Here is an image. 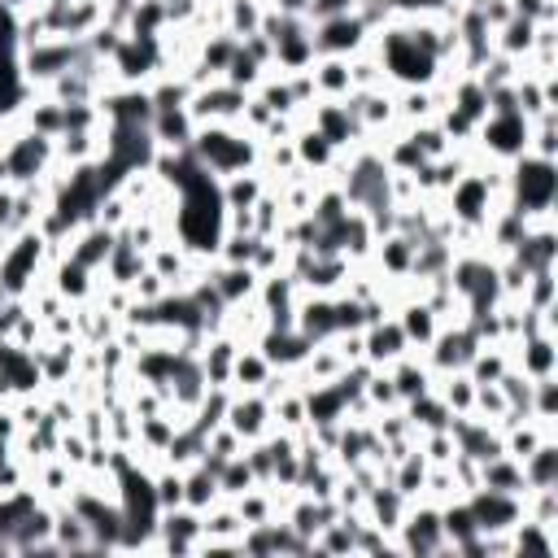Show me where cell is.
<instances>
[{
	"label": "cell",
	"mask_w": 558,
	"mask_h": 558,
	"mask_svg": "<svg viewBox=\"0 0 558 558\" xmlns=\"http://www.w3.org/2000/svg\"><path fill=\"white\" fill-rule=\"evenodd\" d=\"M187 153H192L214 179H227V174H240V170H257L262 140L248 135L240 122H205V126H196Z\"/></svg>",
	"instance_id": "1"
},
{
	"label": "cell",
	"mask_w": 558,
	"mask_h": 558,
	"mask_svg": "<svg viewBox=\"0 0 558 558\" xmlns=\"http://www.w3.org/2000/svg\"><path fill=\"white\" fill-rule=\"evenodd\" d=\"M558 161H541L532 153L514 157L506 166V205L527 214V218H545L554 214V196H558Z\"/></svg>",
	"instance_id": "2"
},
{
	"label": "cell",
	"mask_w": 558,
	"mask_h": 558,
	"mask_svg": "<svg viewBox=\"0 0 558 558\" xmlns=\"http://www.w3.org/2000/svg\"><path fill=\"white\" fill-rule=\"evenodd\" d=\"M44 275H48V240H44V231L39 227L17 231L9 240V248H4V257H0V288H4V296L26 301L31 288L44 283Z\"/></svg>",
	"instance_id": "3"
},
{
	"label": "cell",
	"mask_w": 558,
	"mask_h": 558,
	"mask_svg": "<svg viewBox=\"0 0 558 558\" xmlns=\"http://www.w3.org/2000/svg\"><path fill=\"white\" fill-rule=\"evenodd\" d=\"M17 52V74L31 92H44L52 78H61L70 65H78V57L87 52L83 39H65V35H48V39H35L26 48H13Z\"/></svg>",
	"instance_id": "4"
},
{
	"label": "cell",
	"mask_w": 558,
	"mask_h": 558,
	"mask_svg": "<svg viewBox=\"0 0 558 558\" xmlns=\"http://www.w3.org/2000/svg\"><path fill=\"white\" fill-rule=\"evenodd\" d=\"M0 166H4V183H13V187L44 183L57 166V144L48 135H35V131L17 126L9 135V144L0 148Z\"/></svg>",
	"instance_id": "5"
},
{
	"label": "cell",
	"mask_w": 558,
	"mask_h": 558,
	"mask_svg": "<svg viewBox=\"0 0 558 558\" xmlns=\"http://www.w3.org/2000/svg\"><path fill=\"white\" fill-rule=\"evenodd\" d=\"M392 545L397 554H423V558H436V554H449L445 545V532H440V506L427 501V497H414L392 532Z\"/></svg>",
	"instance_id": "6"
},
{
	"label": "cell",
	"mask_w": 558,
	"mask_h": 558,
	"mask_svg": "<svg viewBox=\"0 0 558 558\" xmlns=\"http://www.w3.org/2000/svg\"><path fill=\"white\" fill-rule=\"evenodd\" d=\"M371 26L357 13H340V17H323L310 22V39H314V57H353L371 44Z\"/></svg>",
	"instance_id": "7"
},
{
	"label": "cell",
	"mask_w": 558,
	"mask_h": 558,
	"mask_svg": "<svg viewBox=\"0 0 558 558\" xmlns=\"http://www.w3.org/2000/svg\"><path fill=\"white\" fill-rule=\"evenodd\" d=\"M305 113V122L336 148V153H344V148H353V144H362L366 140V131H362V122L349 113V105L344 100H314L310 109H301Z\"/></svg>",
	"instance_id": "8"
},
{
	"label": "cell",
	"mask_w": 558,
	"mask_h": 558,
	"mask_svg": "<svg viewBox=\"0 0 558 558\" xmlns=\"http://www.w3.org/2000/svg\"><path fill=\"white\" fill-rule=\"evenodd\" d=\"M153 536H157V554H201V510L192 506L157 510Z\"/></svg>",
	"instance_id": "9"
},
{
	"label": "cell",
	"mask_w": 558,
	"mask_h": 558,
	"mask_svg": "<svg viewBox=\"0 0 558 558\" xmlns=\"http://www.w3.org/2000/svg\"><path fill=\"white\" fill-rule=\"evenodd\" d=\"M462 497H466L471 519H475L480 532H510L523 519V497H514V493H497V488L480 484V488H471Z\"/></svg>",
	"instance_id": "10"
},
{
	"label": "cell",
	"mask_w": 558,
	"mask_h": 558,
	"mask_svg": "<svg viewBox=\"0 0 558 558\" xmlns=\"http://www.w3.org/2000/svg\"><path fill=\"white\" fill-rule=\"evenodd\" d=\"M222 423H227L244 445H248V440H262V436L275 427V418H270V401H266L262 392H231Z\"/></svg>",
	"instance_id": "11"
},
{
	"label": "cell",
	"mask_w": 558,
	"mask_h": 558,
	"mask_svg": "<svg viewBox=\"0 0 558 558\" xmlns=\"http://www.w3.org/2000/svg\"><path fill=\"white\" fill-rule=\"evenodd\" d=\"M405 353H414V349H410V340H405V331H401V323L392 314H384V318L362 327V357L371 366H392Z\"/></svg>",
	"instance_id": "12"
},
{
	"label": "cell",
	"mask_w": 558,
	"mask_h": 558,
	"mask_svg": "<svg viewBox=\"0 0 558 558\" xmlns=\"http://www.w3.org/2000/svg\"><path fill=\"white\" fill-rule=\"evenodd\" d=\"M510 366L523 371L527 379L558 375V340H554V331H532V336L510 340Z\"/></svg>",
	"instance_id": "13"
},
{
	"label": "cell",
	"mask_w": 558,
	"mask_h": 558,
	"mask_svg": "<svg viewBox=\"0 0 558 558\" xmlns=\"http://www.w3.org/2000/svg\"><path fill=\"white\" fill-rule=\"evenodd\" d=\"M96 275H100V270H87V266H78L74 257H57V262L48 266V288H52L65 305H83V301L96 296Z\"/></svg>",
	"instance_id": "14"
},
{
	"label": "cell",
	"mask_w": 558,
	"mask_h": 558,
	"mask_svg": "<svg viewBox=\"0 0 558 558\" xmlns=\"http://www.w3.org/2000/svg\"><path fill=\"white\" fill-rule=\"evenodd\" d=\"M113 240H118V231H109V227H100V222H83V227H74V235H70V244H65V257H74V262L87 266V270H105Z\"/></svg>",
	"instance_id": "15"
},
{
	"label": "cell",
	"mask_w": 558,
	"mask_h": 558,
	"mask_svg": "<svg viewBox=\"0 0 558 558\" xmlns=\"http://www.w3.org/2000/svg\"><path fill=\"white\" fill-rule=\"evenodd\" d=\"M392 318L401 323V331H405V340H410L414 353L427 349V344L436 340V331H440V318L432 314V305H427L423 296H405V301H397V305H392Z\"/></svg>",
	"instance_id": "16"
},
{
	"label": "cell",
	"mask_w": 558,
	"mask_h": 558,
	"mask_svg": "<svg viewBox=\"0 0 558 558\" xmlns=\"http://www.w3.org/2000/svg\"><path fill=\"white\" fill-rule=\"evenodd\" d=\"M384 279H410V266H414V240L401 235V231H388L375 240L371 257H366Z\"/></svg>",
	"instance_id": "17"
},
{
	"label": "cell",
	"mask_w": 558,
	"mask_h": 558,
	"mask_svg": "<svg viewBox=\"0 0 558 558\" xmlns=\"http://www.w3.org/2000/svg\"><path fill=\"white\" fill-rule=\"evenodd\" d=\"M257 270L253 266H222V262H209V283L218 292L222 305H244L257 296Z\"/></svg>",
	"instance_id": "18"
},
{
	"label": "cell",
	"mask_w": 558,
	"mask_h": 558,
	"mask_svg": "<svg viewBox=\"0 0 558 558\" xmlns=\"http://www.w3.org/2000/svg\"><path fill=\"white\" fill-rule=\"evenodd\" d=\"M292 148H296V166H301L305 174H331L336 161H340V153H336L310 122H301V126L292 131Z\"/></svg>",
	"instance_id": "19"
},
{
	"label": "cell",
	"mask_w": 558,
	"mask_h": 558,
	"mask_svg": "<svg viewBox=\"0 0 558 558\" xmlns=\"http://www.w3.org/2000/svg\"><path fill=\"white\" fill-rule=\"evenodd\" d=\"M148 135H153V144H157V148H192L196 122H192L187 105H179V109H153Z\"/></svg>",
	"instance_id": "20"
},
{
	"label": "cell",
	"mask_w": 558,
	"mask_h": 558,
	"mask_svg": "<svg viewBox=\"0 0 558 558\" xmlns=\"http://www.w3.org/2000/svg\"><path fill=\"white\" fill-rule=\"evenodd\" d=\"M296 331L305 340H331L336 336V314H331V296H318V292H301L296 296Z\"/></svg>",
	"instance_id": "21"
},
{
	"label": "cell",
	"mask_w": 558,
	"mask_h": 558,
	"mask_svg": "<svg viewBox=\"0 0 558 558\" xmlns=\"http://www.w3.org/2000/svg\"><path fill=\"white\" fill-rule=\"evenodd\" d=\"M52 545L57 554H92V527L78 510H70V501L52 506Z\"/></svg>",
	"instance_id": "22"
},
{
	"label": "cell",
	"mask_w": 558,
	"mask_h": 558,
	"mask_svg": "<svg viewBox=\"0 0 558 558\" xmlns=\"http://www.w3.org/2000/svg\"><path fill=\"white\" fill-rule=\"evenodd\" d=\"M270 375H275L270 357L257 344H240V353L231 362V392H262Z\"/></svg>",
	"instance_id": "23"
},
{
	"label": "cell",
	"mask_w": 558,
	"mask_h": 558,
	"mask_svg": "<svg viewBox=\"0 0 558 558\" xmlns=\"http://www.w3.org/2000/svg\"><path fill=\"white\" fill-rule=\"evenodd\" d=\"M510 549H514V558H549V554L558 549V527L536 523V519L523 514V519L510 527Z\"/></svg>",
	"instance_id": "24"
},
{
	"label": "cell",
	"mask_w": 558,
	"mask_h": 558,
	"mask_svg": "<svg viewBox=\"0 0 558 558\" xmlns=\"http://www.w3.org/2000/svg\"><path fill=\"white\" fill-rule=\"evenodd\" d=\"M310 78H314V96H318V100H344V96L353 92L349 57H314Z\"/></svg>",
	"instance_id": "25"
},
{
	"label": "cell",
	"mask_w": 558,
	"mask_h": 558,
	"mask_svg": "<svg viewBox=\"0 0 558 558\" xmlns=\"http://www.w3.org/2000/svg\"><path fill=\"white\" fill-rule=\"evenodd\" d=\"M384 371H388V379H392L401 405L414 401V397H423V392H432V371H427V362H423L418 353H405V357H397V362L384 366Z\"/></svg>",
	"instance_id": "26"
},
{
	"label": "cell",
	"mask_w": 558,
	"mask_h": 558,
	"mask_svg": "<svg viewBox=\"0 0 558 558\" xmlns=\"http://www.w3.org/2000/svg\"><path fill=\"white\" fill-rule=\"evenodd\" d=\"M262 192H266V174H262V170H240V174L218 179L222 209H253Z\"/></svg>",
	"instance_id": "27"
},
{
	"label": "cell",
	"mask_w": 558,
	"mask_h": 558,
	"mask_svg": "<svg viewBox=\"0 0 558 558\" xmlns=\"http://www.w3.org/2000/svg\"><path fill=\"white\" fill-rule=\"evenodd\" d=\"M519 466H523L527 488H558V436L541 440Z\"/></svg>",
	"instance_id": "28"
},
{
	"label": "cell",
	"mask_w": 558,
	"mask_h": 558,
	"mask_svg": "<svg viewBox=\"0 0 558 558\" xmlns=\"http://www.w3.org/2000/svg\"><path fill=\"white\" fill-rule=\"evenodd\" d=\"M218 13H222V31L244 39V35H257L262 31V17H266V0H218Z\"/></svg>",
	"instance_id": "29"
},
{
	"label": "cell",
	"mask_w": 558,
	"mask_h": 558,
	"mask_svg": "<svg viewBox=\"0 0 558 558\" xmlns=\"http://www.w3.org/2000/svg\"><path fill=\"white\" fill-rule=\"evenodd\" d=\"M462 371L471 375V384H497V379L510 371V344H501V340L480 344Z\"/></svg>",
	"instance_id": "30"
},
{
	"label": "cell",
	"mask_w": 558,
	"mask_h": 558,
	"mask_svg": "<svg viewBox=\"0 0 558 558\" xmlns=\"http://www.w3.org/2000/svg\"><path fill=\"white\" fill-rule=\"evenodd\" d=\"M214 501H222L218 471H214V466H205V462L187 466V471H183V506H192V510H209Z\"/></svg>",
	"instance_id": "31"
},
{
	"label": "cell",
	"mask_w": 558,
	"mask_h": 558,
	"mask_svg": "<svg viewBox=\"0 0 558 558\" xmlns=\"http://www.w3.org/2000/svg\"><path fill=\"white\" fill-rule=\"evenodd\" d=\"M532 44H536V22H532V17H519V13H514L506 26L493 31V48H497L501 57L523 61V57L532 52Z\"/></svg>",
	"instance_id": "32"
},
{
	"label": "cell",
	"mask_w": 558,
	"mask_h": 558,
	"mask_svg": "<svg viewBox=\"0 0 558 558\" xmlns=\"http://www.w3.org/2000/svg\"><path fill=\"white\" fill-rule=\"evenodd\" d=\"M480 484H484V488H497V493H514V497H523V493H527L523 466H519L514 458H506V453H497V458L480 462Z\"/></svg>",
	"instance_id": "33"
},
{
	"label": "cell",
	"mask_w": 558,
	"mask_h": 558,
	"mask_svg": "<svg viewBox=\"0 0 558 558\" xmlns=\"http://www.w3.org/2000/svg\"><path fill=\"white\" fill-rule=\"evenodd\" d=\"M401 410H405V418H410L414 432H440V427H449V418H453L449 405L436 397V388L423 392V397H414V401H405Z\"/></svg>",
	"instance_id": "34"
},
{
	"label": "cell",
	"mask_w": 558,
	"mask_h": 558,
	"mask_svg": "<svg viewBox=\"0 0 558 558\" xmlns=\"http://www.w3.org/2000/svg\"><path fill=\"white\" fill-rule=\"evenodd\" d=\"M432 388H436V397L449 405V414H471V405H475V384H471V375H466V371L436 375V379H432Z\"/></svg>",
	"instance_id": "35"
},
{
	"label": "cell",
	"mask_w": 558,
	"mask_h": 558,
	"mask_svg": "<svg viewBox=\"0 0 558 558\" xmlns=\"http://www.w3.org/2000/svg\"><path fill=\"white\" fill-rule=\"evenodd\" d=\"M270 418H275L279 432H301V427H310V418H305V392H301L296 384L283 388V392L270 401Z\"/></svg>",
	"instance_id": "36"
},
{
	"label": "cell",
	"mask_w": 558,
	"mask_h": 558,
	"mask_svg": "<svg viewBox=\"0 0 558 558\" xmlns=\"http://www.w3.org/2000/svg\"><path fill=\"white\" fill-rule=\"evenodd\" d=\"M349 78H353V92H371V87H392V83L384 78V65H379V57L371 52V44H366L362 52H353V57H349Z\"/></svg>",
	"instance_id": "37"
},
{
	"label": "cell",
	"mask_w": 558,
	"mask_h": 558,
	"mask_svg": "<svg viewBox=\"0 0 558 558\" xmlns=\"http://www.w3.org/2000/svg\"><path fill=\"white\" fill-rule=\"evenodd\" d=\"M527 418H536V423H554V418H558V375H541V379H532Z\"/></svg>",
	"instance_id": "38"
},
{
	"label": "cell",
	"mask_w": 558,
	"mask_h": 558,
	"mask_svg": "<svg viewBox=\"0 0 558 558\" xmlns=\"http://www.w3.org/2000/svg\"><path fill=\"white\" fill-rule=\"evenodd\" d=\"M253 484H257V475H253V466H248L244 453H235V458H227V462L218 466V488H222L227 501H235V497L248 493Z\"/></svg>",
	"instance_id": "39"
},
{
	"label": "cell",
	"mask_w": 558,
	"mask_h": 558,
	"mask_svg": "<svg viewBox=\"0 0 558 558\" xmlns=\"http://www.w3.org/2000/svg\"><path fill=\"white\" fill-rule=\"evenodd\" d=\"M253 248H257V235L253 231H222L218 248H214V262L222 266H253Z\"/></svg>",
	"instance_id": "40"
},
{
	"label": "cell",
	"mask_w": 558,
	"mask_h": 558,
	"mask_svg": "<svg viewBox=\"0 0 558 558\" xmlns=\"http://www.w3.org/2000/svg\"><path fill=\"white\" fill-rule=\"evenodd\" d=\"M148 475H153V501H157V510L183 506V471H179V466L161 462V466L148 471Z\"/></svg>",
	"instance_id": "41"
},
{
	"label": "cell",
	"mask_w": 558,
	"mask_h": 558,
	"mask_svg": "<svg viewBox=\"0 0 558 558\" xmlns=\"http://www.w3.org/2000/svg\"><path fill=\"white\" fill-rule=\"evenodd\" d=\"M218 78H227L231 87H244V92H253V87L266 78V65H262V61H253L244 48H235V52H231V61H227V70H222Z\"/></svg>",
	"instance_id": "42"
},
{
	"label": "cell",
	"mask_w": 558,
	"mask_h": 558,
	"mask_svg": "<svg viewBox=\"0 0 558 558\" xmlns=\"http://www.w3.org/2000/svg\"><path fill=\"white\" fill-rule=\"evenodd\" d=\"M283 201L266 187L262 196H257V205H253V235H279V227H283Z\"/></svg>",
	"instance_id": "43"
},
{
	"label": "cell",
	"mask_w": 558,
	"mask_h": 558,
	"mask_svg": "<svg viewBox=\"0 0 558 558\" xmlns=\"http://www.w3.org/2000/svg\"><path fill=\"white\" fill-rule=\"evenodd\" d=\"M362 397H366L375 410H392V405H401V401H397V388H392V379H388L384 366H371V375H366V384H362Z\"/></svg>",
	"instance_id": "44"
},
{
	"label": "cell",
	"mask_w": 558,
	"mask_h": 558,
	"mask_svg": "<svg viewBox=\"0 0 558 558\" xmlns=\"http://www.w3.org/2000/svg\"><path fill=\"white\" fill-rule=\"evenodd\" d=\"M126 288H131V296H135L140 305H157V301L170 292V283H166V279H161L153 266H144V270H140L131 283H126Z\"/></svg>",
	"instance_id": "45"
},
{
	"label": "cell",
	"mask_w": 558,
	"mask_h": 558,
	"mask_svg": "<svg viewBox=\"0 0 558 558\" xmlns=\"http://www.w3.org/2000/svg\"><path fill=\"white\" fill-rule=\"evenodd\" d=\"M353 4H357V0H310L305 17H310V22H323V17H340V13H353Z\"/></svg>",
	"instance_id": "46"
},
{
	"label": "cell",
	"mask_w": 558,
	"mask_h": 558,
	"mask_svg": "<svg viewBox=\"0 0 558 558\" xmlns=\"http://www.w3.org/2000/svg\"><path fill=\"white\" fill-rule=\"evenodd\" d=\"M266 9H275V13H301L305 17L310 0H266Z\"/></svg>",
	"instance_id": "47"
}]
</instances>
